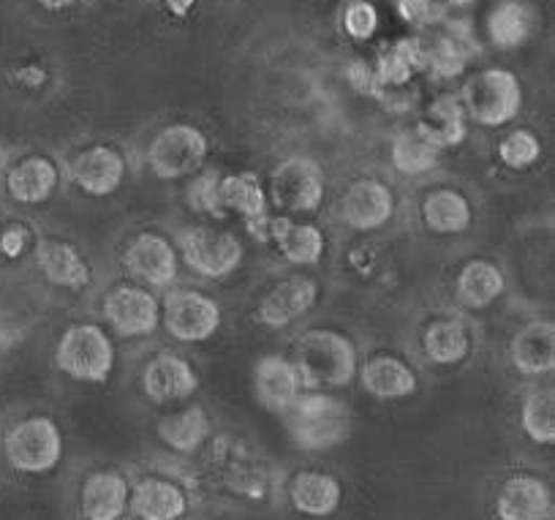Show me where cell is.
I'll return each mask as SVG.
<instances>
[{"mask_svg":"<svg viewBox=\"0 0 555 520\" xmlns=\"http://www.w3.org/2000/svg\"><path fill=\"white\" fill-rule=\"evenodd\" d=\"M0 453L14 474L39 480L61 469L66 458V433L52 415H25L3 431Z\"/></svg>","mask_w":555,"mask_h":520,"instance_id":"obj_4","label":"cell"},{"mask_svg":"<svg viewBox=\"0 0 555 520\" xmlns=\"http://www.w3.org/2000/svg\"><path fill=\"white\" fill-rule=\"evenodd\" d=\"M499 158L501 164L515 172L528 169V166L542 158V139L533 131H528V128L506 134L499 142Z\"/></svg>","mask_w":555,"mask_h":520,"instance_id":"obj_38","label":"cell"},{"mask_svg":"<svg viewBox=\"0 0 555 520\" xmlns=\"http://www.w3.org/2000/svg\"><path fill=\"white\" fill-rule=\"evenodd\" d=\"M423 350L434 366H457L472 355V332L461 319H434L423 332Z\"/></svg>","mask_w":555,"mask_h":520,"instance_id":"obj_32","label":"cell"},{"mask_svg":"<svg viewBox=\"0 0 555 520\" xmlns=\"http://www.w3.org/2000/svg\"><path fill=\"white\" fill-rule=\"evenodd\" d=\"M455 7H466V3H474V0H452Z\"/></svg>","mask_w":555,"mask_h":520,"instance_id":"obj_47","label":"cell"},{"mask_svg":"<svg viewBox=\"0 0 555 520\" xmlns=\"http://www.w3.org/2000/svg\"><path fill=\"white\" fill-rule=\"evenodd\" d=\"M218 196H221V205L227 213H237L245 224L250 227V232L264 238V229L270 216H267V191L261 186L259 175L254 172H234L227 175L218 183Z\"/></svg>","mask_w":555,"mask_h":520,"instance_id":"obj_25","label":"cell"},{"mask_svg":"<svg viewBox=\"0 0 555 520\" xmlns=\"http://www.w3.org/2000/svg\"><path fill=\"white\" fill-rule=\"evenodd\" d=\"M537 28V14L522 0H504L490 12L488 36L499 50H517L526 45Z\"/></svg>","mask_w":555,"mask_h":520,"instance_id":"obj_33","label":"cell"},{"mask_svg":"<svg viewBox=\"0 0 555 520\" xmlns=\"http://www.w3.org/2000/svg\"><path fill=\"white\" fill-rule=\"evenodd\" d=\"M36 256H39L41 276L52 287L85 289L90 283V278H93L88 259L72 243H66V240H41Z\"/></svg>","mask_w":555,"mask_h":520,"instance_id":"obj_29","label":"cell"},{"mask_svg":"<svg viewBox=\"0 0 555 520\" xmlns=\"http://www.w3.org/2000/svg\"><path fill=\"white\" fill-rule=\"evenodd\" d=\"M292 363L300 373L302 390H319V393L349 388L360 371L354 341L330 327L302 332L295 343Z\"/></svg>","mask_w":555,"mask_h":520,"instance_id":"obj_3","label":"cell"},{"mask_svg":"<svg viewBox=\"0 0 555 520\" xmlns=\"http://www.w3.org/2000/svg\"><path fill=\"white\" fill-rule=\"evenodd\" d=\"M28 240L30 232L25 227L3 229V234H0V254L9 256V259H17L25 251V245H28Z\"/></svg>","mask_w":555,"mask_h":520,"instance_id":"obj_43","label":"cell"},{"mask_svg":"<svg viewBox=\"0 0 555 520\" xmlns=\"http://www.w3.org/2000/svg\"><path fill=\"white\" fill-rule=\"evenodd\" d=\"M509 363L520 377H547L555 368L553 321H528L512 335Z\"/></svg>","mask_w":555,"mask_h":520,"instance_id":"obj_24","label":"cell"},{"mask_svg":"<svg viewBox=\"0 0 555 520\" xmlns=\"http://www.w3.org/2000/svg\"><path fill=\"white\" fill-rule=\"evenodd\" d=\"M506 278L490 259H472L461 267L455 278L457 303L472 310H485L504 294Z\"/></svg>","mask_w":555,"mask_h":520,"instance_id":"obj_30","label":"cell"},{"mask_svg":"<svg viewBox=\"0 0 555 520\" xmlns=\"http://www.w3.org/2000/svg\"><path fill=\"white\" fill-rule=\"evenodd\" d=\"M131 477L117 466H93L82 471L74 491L77 520H126Z\"/></svg>","mask_w":555,"mask_h":520,"instance_id":"obj_13","label":"cell"},{"mask_svg":"<svg viewBox=\"0 0 555 520\" xmlns=\"http://www.w3.org/2000/svg\"><path fill=\"white\" fill-rule=\"evenodd\" d=\"M17 341H20V332L17 330H12V327H7V325H0V355L12 350V346Z\"/></svg>","mask_w":555,"mask_h":520,"instance_id":"obj_44","label":"cell"},{"mask_svg":"<svg viewBox=\"0 0 555 520\" xmlns=\"http://www.w3.org/2000/svg\"><path fill=\"white\" fill-rule=\"evenodd\" d=\"M199 390L194 366L180 355H158L142 371V393L151 404H183Z\"/></svg>","mask_w":555,"mask_h":520,"instance_id":"obj_21","label":"cell"},{"mask_svg":"<svg viewBox=\"0 0 555 520\" xmlns=\"http://www.w3.org/2000/svg\"><path fill=\"white\" fill-rule=\"evenodd\" d=\"M178 256L196 276L223 281L243 265V243L229 229L216 227H183L175 238Z\"/></svg>","mask_w":555,"mask_h":520,"instance_id":"obj_8","label":"cell"},{"mask_svg":"<svg viewBox=\"0 0 555 520\" xmlns=\"http://www.w3.org/2000/svg\"><path fill=\"white\" fill-rule=\"evenodd\" d=\"M324 169L311 155H289L270 175L272 205L289 216L317 213L324 202Z\"/></svg>","mask_w":555,"mask_h":520,"instance_id":"obj_11","label":"cell"},{"mask_svg":"<svg viewBox=\"0 0 555 520\" xmlns=\"http://www.w3.org/2000/svg\"><path fill=\"white\" fill-rule=\"evenodd\" d=\"M104 319L117 335L145 338L162 325V303L142 283H120L106 292Z\"/></svg>","mask_w":555,"mask_h":520,"instance_id":"obj_15","label":"cell"},{"mask_svg":"<svg viewBox=\"0 0 555 520\" xmlns=\"http://www.w3.org/2000/svg\"><path fill=\"white\" fill-rule=\"evenodd\" d=\"M461 104L468 121L477 123V126H506L522 110L520 79L506 68H482L466 83Z\"/></svg>","mask_w":555,"mask_h":520,"instance_id":"obj_7","label":"cell"},{"mask_svg":"<svg viewBox=\"0 0 555 520\" xmlns=\"http://www.w3.org/2000/svg\"><path fill=\"white\" fill-rule=\"evenodd\" d=\"M441 150L423 134V128H403L392 137L389 158L400 175H428L439 164Z\"/></svg>","mask_w":555,"mask_h":520,"instance_id":"obj_35","label":"cell"},{"mask_svg":"<svg viewBox=\"0 0 555 520\" xmlns=\"http://www.w3.org/2000/svg\"><path fill=\"white\" fill-rule=\"evenodd\" d=\"M425 227L436 234H461L472 227L474 207L457 189H434L423 200Z\"/></svg>","mask_w":555,"mask_h":520,"instance_id":"obj_31","label":"cell"},{"mask_svg":"<svg viewBox=\"0 0 555 520\" xmlns=\"http://www.w3.org/2000/svg\"><path fill=\"white\" fill-rule=\"evenodd\" d=\"M207 150L210 142L199 128L191 123H172L151 139L145 158L158 180H180L202 169Z\"/></svg>","mask_w":555,"mask_h":520,"instance_id":"obj_10","label":"cell"},{"mask_svg":"<svg viewBox=\"0 0 555 520\" xmlns=\"http://www.w3.org/2000/svg\"><path fill=\"white\" fill-rule=\"evenodd\" d=\"M153 431H156V439L172 458L191 460L205 447L207 439L216 433V422H212L210 411L205 406L189 404L183 409L158 417Z\"/></svg>","mask_w":555,"mask_h":520,"instance_id":"obj_19","label":"cell"},{"mask_svg":"<svg viewBox=\"0 0 555 520\" xmlns=\"http://www.w3.org/2000/svg\"><path fill=\"white\" fill-rule=\"evenodd\" d=\"M202 496L191 466L172 458L131 477L126 520H194Z\"/></svg>","mask_w":555,"mask_h":520,"instance_id":"obj_2","label":"cell"},{"mask_svg":"<svg viewBox=\"0 0 555 520\" xmlns=\"http://www.w3.org/2000/svg\"><path fill=\"white\" fill-rule=\"evenodd\" d=\"M122 267L133 283L147 289H164L175 283L180 270L178 249L158 232H139L122 251Z\"/></svg>","mask_w":555,"mask_h":520,"instance_id":"obj_16","label":"cell"},{"mask_svg":"<svg viewBox=\"0 0 555 520\" xmlns=\"http://www.w3.org/2000/svg\"><path fill=\"white\" fill-rule=\"evenodd\" d=\"M281 417L292 444L302 453H327L344 444L351 433V409L333 393L302 390Z\"/></svg>","mask_w":555,"mask_h":520,"instance_id":"obj_5","label":"cell"},{"mask_svg":"<svg viewBox=\"0 0 555 520\" xmlns=\"http://www.w3.org/2000/svg\"><path fill=\"white\" fill-rule=\"evenodd\" d=\"M61 183V169L50 155H25L7 172V194L20 205H44Z\"/></svg>","mask_w":555,"mask_h":520,"instance_id":"obj_26","label":"cell"},{"mask_svg":"<svg viewBox=\"0 0 555 520\" xmlns=\"http://www.w3.org/2000/svg\"><path fill=\"white\" fill-rule=\"evenodd\" d=\"M376 77L382 83V88H403V85L411 83L416 72H423L425 68V58H423V45L420 41H395L389 45L387 50L378 55L376 61Z\"/></svg>","mask_w":555,"mask_h":520,"instance_id":"obj_37","label":"cell"},{"mask_svg":"<svg viewBox=\"0 0 555 520\" xmlns=\"http://www.w3.org/2000/svg\"><path fill=\"white\" fill-rule=\"evenodd\" d=\"M218 183H221L218 172H202V175H196L189 186V205L196 213H205V216H227V211L221 205V196H218Z\"/></svg>","mask_w":555,"mask_h":520,"instance_id":"obj_39","label":"cell"},{"mask_svg":"<svg viewBox=\"0 0 555 520\" xmlns=\"http://www.w3.org/2000/svg\"><path fill=\"white\" fill-rule=\"evenodd\" d=\"M346 34L357 41H367L378 28V12L367 0H354L344 14Z\"/></svg>","mask_w":555,"mask_h":520,"instance_id":"obj_40","label":"cell"},{"mask_svg":"<svg viewBox=\"0 0 555 520\" xmlns=\"http://www.w3.org/2000/svg\"><path fill=\"white\" fill-rule=\"evenodd\" d=\"M474 52H477V41H474L472 30L466 25H450L444 34L430 41V47H423L425 68H430L434 77L439 79L461 77Z\"/></svg>","mask_w":555,"mask_h":520,"instance_id":"obj_28","label":"cell"},{"mask_svg":"<svg viewBox=\"0 0 555 520\" xmlns=\"http://www.w3.org/2000/svg\"><path fill=\"white\" fill-rule=\"evenodd\" d=\"M264 240H272L278 249V254L284 256L289 265L297 267H311L319 265V259L324 256V232L317 224L308 221H295L289 216H278L267 221Z\"/></svg>","mask_w":555,"mask_h":520,"instance_id":"obj_23","label":"cell"},{"mask_svg":"<svg viewBox=\"0 0 555 520\" xmlns=\"http://www.w3.org/2000/svg\"><path fill=\"white\" fill-rule=\"evenodd\" d=\"M319 300V283L308 276H289L284 281H278L264 297L259 300L256 308V319L259 325L270 327V330H281V327L295 325L297 319L308 314Z\"/></svg>","mask_w":555,"mask_h":520,"instance_id":"obj_20","label":"cell"},{"mask_svg":"<svg viewBox=\"0 0 555 520\" xmlns=\"http://www.w3.org/2000/svg\"><path fill=\"white\" fill-rule=\"evenodd\" d=\"M344 480L327 469L302 466L292 474H281L278 504L284 502L302 520H330L344 507Z\"/></svg>","mask_w":555,"mask_h":520,"instance_id":"obj_9","label":"cell"},{"mask_svg":"<svg viewBox=\"0 0 555 520\" xmlns=\"http://www.w3.org/2000/svg\"><path fill=\"white\" fill-rule=\"evenodd\" d=\"M398 14L411 25H434L441 17V9L436 0H395Z\"/></svg>","mask_w":555,"mask_h":520,"instance_id":"obj_41","label":"cell"},{"mask_svg":"<svg viewBox=\"0 0 555 520\" xmlns=\"http://www.w3.org/2000/svg\"><path fill=\"white\" fill-rule=\"evenodd\" d=\"M360 382L367 395L378 401H400L409 398L420 388V379L411 371L405 360L395 355H376L360 368Z\"/></svg>","mask_w":555,"mask_h":520,"instance_id":"obj_27","label":"cell"},{"mask_svg":"<svg viewBox=\"0 0 555 520\" xmlns=\"http://www.w3.org/2000/svg\"><path fill=\"white\" fill-rule=\"evenodd\" d=\"M41 9H50V12H63V9H72L77 0H34Z\"/></svg>","mask_w":555,"mask_h":520,"instance_id":"obj_46","label":"cell"},{"mask_svg":"<svg viewBox=\"0 0 555 520\" xmlns=\"http://www.w3.org/2000/svg\"><path fill=\"white\" fill-rule=\"evenodd\" d=\"M346 77H349V83L354 85V88L360 90V93H365V96H384L382 83H378V77H376V68L367 66L365 61L351 63L349 72H346Z\"/></svg>","mask_w":555,"mask_h":520,"instance_id":"obj_42","label":"cell"},{"mask_svg":"<svg viewBox=\"0 0 555 520\" xmlns=\"http://www.w3.org/2000/svg\"><path fill=\"white\" fill-rule=\"evenodd\" d=\"M420 128H423L425 137H428L439 150L461 144L463 139H466L468 128V117L461 104V96H439V99L428 106Z\"/></svg>","mask_w":555,"mask_h":520,"instance_id":"obj_34","label":"cell"},{"mask_svg":"<svg viewBox=\"0 0 555 520\" xmlns=\"http://www.w3.org/2000/svg\"><path fill=\"white\" fill-rule=\"evenodd\" d=\"M520 431L537 447L555 444V393L550 388H533L520 401Z\"/></svg>","mask_w":555,"mask_h":520,"instance_id":"obj_36","label":"cell"},{"mask_svg":"<svg viewBox=\"0 0 555 520\" xmlns=\"http://www.w3.org/2000/svg\"><path fill=\"white\" fill-rule=\"evenodd\" d=\"M196 0H164V7L175 14V17H185L194 9Z\"/></svg>","mask_w":555,"mask_h":520,"instance_id":"obj_45","label":"cell"},{"mask_svg":"<svg viewBox=\"0 0 555 520\" xmlns=\"http://www.w3.org/2000/svg\"><path fill=\"white\" fill-rule=\"evenodd\" d=\"M254 393L264 409L284 415L302 393L300 373L284 355H264L254 366Z\"/></svg>","mask_w":555,"mask_h":520,"instance_id":"obj_22","label":"cell"},{"mask_svg":"<svg viewBox=\"0 0 555 520\" xmlns=\"http://www.w3.org/2000/svg\"><path fill=\"white\" fill-rule=\"evenodd\" d=\"M490 509L493 520H553V485L539 471H509L495 485Z\"/></svg>","mask_w":555,"mask_h":520,"instance_id":"obj_12","label":"cell"},{"mask_svg":"<svg viewBox=\"0 0 555 520\" xmlns=\"http://www.w3.org/2000/svg\"><path fill=\"white\" fill-rule=\"evenodd\" d=\"M61 373L82 384H104L115 368V343L109 332L90 321L66 327L55 346Z\"/></svg>","mask_w":555,"mask_h":520,"instance_id":"obj_6","label":"cell"},{"mask_svg":"<svg viewBox=\"0 0 555 520\" xmlns=\"http://www.w3.org/2000/svg\"><path fill=\"white\" fill-rule=\"evenodd\" d=\"M126 155L112 144H88L68 164V178L82 194L109 196L126 180Z\"/></svg>","mask_w":555,"mask_h":520,"instance_id":"obj_17","label":"cell"},{"mask_svg":"<svg viewBox=\"0 0 555 520\" xmlns=\"http://www.w3.org/2000/svg\"><path fill=\"white\" fill-rule=\"evenodd\" d=\"M221 305L199 289H175L162 305V321L180 343H205L221 330Z\"/></svg>","mask_w":555,"mask_h":520,"instance_id":"obj_14","label":"cell"},{"mask_svg":"<svg viewBox=\"0 0 555 520\" xmlns=\"http://www.w3.org/2000/svg\"><path fill=\"white\" fill-rule=\"evenodd\" d=\"M199 496H212L240 509H270L278 504L281 469L250 436L234 431L212 433L191 458Z\"/></svg>","mask_w":555,"mask_h":520,"instance_id":"obj_1","label":"cell"},{"mask_svg":"<svg viewBox=\"0 0 555 520\" xmlns=\"http://www.w3.org/2000/svg\"><path fill=\"white\" fill-rule=\"evenodd\" d=\"M340 221L354 232H373L392 221L395 194L384 180L360 178L340 196Z\"/></svg>","mask_w":555,"mask_h":520,"instance_id":"obj_18","label":"cell"}]
</instances>
